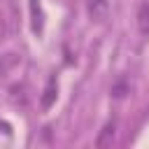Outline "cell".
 I'll use <instances>...</instances> for the list:
<instances>
[{
  "label": "cell",
  "mask_w": 149,
  "mask_h": 149,
  "mask_svg": "<svg viewBox=\"0 0 149 149\" xmlns=\"http://www.w3.org/2000/svg\"><path fill=\"white\" fill-rule=\"evenodd\" d=\"M114 133H116V126H114V121H107V123L102 126V130L98 133V137H95V147H98V149H105V147H109V144H112V140H114Z\"/></svg>",
  "instance_id": "cell-1"
},
{
  "label": "cell",
  "mask_w": 149,
  "mask_h": 149,
  "mask_svg": "<svg viewBox=\"0 0 149 149\" xmlns=\"http://www.w3.org/2000/svg\"><path fill=\"white\" fill-rule=\"evenodd\" d=\"M107 0H86V12L93 21H102L107 14Z\"/></svg>",
  "instance_id": "cell-2"
},
{
  "label": "cell",
  "mask_w": 149,
  "mask_h": 149,
  "mask_svg": "<svg viewBox=\"0 0 149 149\" xmlns=\"http://www.w3.org/2000/svg\"><path fill=\"white\" fill-rule=\"evenodd\" d=\"M56 93H58V88H56V81L51 79V81L47 84V88H44L42 98H40V105H42V109H49V107L56 102Z\"/></svg>",
  "instance_id": "cell-3"
},
{
  "label": "cell",
  "mask_w": 149,
  "mask_h": 149,
  "mask_svg": "<svg viewBox=\"0 0 149 149\" xmlns=\"http://www.w3.org/2000/svg\"><path fill=\"white\" fill-rule=\"evenodd\" d=\"M137 28L142 35H149V2L140 5L137 9Z\"/></svg>",
  "instance_id": "cell-4"
},
{
  "label": "cell",
  "mask_w": 149,
  "mask_h": 149,
  "mask_svg": "<svg viewBox=\"0 0 149 149\" xmlns=\"http://www.w3.org/2000/svg\"><path fill=\"white\" fill-rule=\"evenodd\" d=\"M30 9H33V16H35L33 28H35V33H40V30H42V12H40V0H30Z\"/></svg>",
  "instance_id": "cell-5"
},
{
  "label": "cell",
  "mask_w": 149,
  "mask_h": 149,
  "mask_svg": "<svg viewBox=\"0 0 149 149\" xmlns=\"http://www.w3.org/2000/svg\"><path fill=\"white\" fill-rule=\"evenodd\" d=\"M128 93V84H126V79H121V81H116L114 86H112V95L114 98H123Z\"/></svg>",
  "instance_id": "cell-6"
},
{
  "label": "cell",
  "mask_w": 149,
  "mask_h": 149,
  "mask_svg": "<svg viewBox=\"0 0 149 149\" xmlns=\"http://www.w3.org/2000/svg\"><path fill=\"white\" fill-rule=\"evenodd\" d=\"M5 35H7V26H5V19L0 16V40H5Z\"/></svg>",
  "instance_id": "cell-7"
}]
</instances>
